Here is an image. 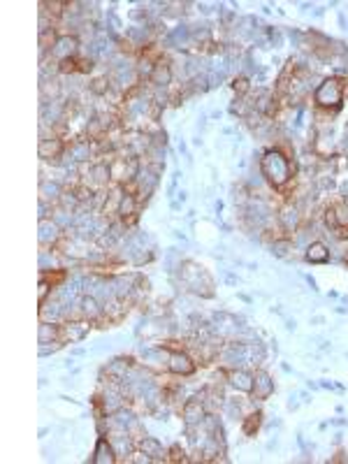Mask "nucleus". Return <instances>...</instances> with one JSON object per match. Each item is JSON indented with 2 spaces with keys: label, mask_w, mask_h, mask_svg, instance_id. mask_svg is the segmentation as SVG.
I'll return each instance as SVG.
<instances>
[{
  "label": "nucleus",
  "mask_w": 348,
  "mask_h": 464,
  "mask_svg": "<svg viewBox=\"0 0 348 464\" xmlns=\"http://www.w3.org/2000/svg\"><path fill=\"white\" fill-rule=\"evenodd\" d=\"M75 51H77V38H61V40H56L53 56H61L63 61H68Z\"/></svg>",
  "instance_id": "20e7f679"
},
{
  "label": "nucleus",
  "mask_w": 348,
  "mask_h": 464,
  "mask_svg": "<svg viewBox=\"0 0 348 464\" xmlns=\"http://www.w3.org/2000/svg\"><path fill=\"white\" fill-rule=\"evenodd\" d=\"M61 151H63V144L58 139H53V142L44 139V142L40 144V156H42V158H51V156H56V153H61Z\"/></svg>",
  "instance_id": "1a4fd4ad"
},
{
  "label": "nucleus",
  "mask_w": 348,
  "mask_h": 464,
  "mask_svg": "<svg viewBox=\"0 0 348 464\" xmlns=\"http://www.w3.org/2000/svg\"><path fill=\"white\" fill-rule=\"evenodd\" d=\"M170 369H172L174 374H190L195 369V365H193V360H190L186 353H172V358H170Z\"/></svg>",
  "instance_id": "7ed1b4c3"
},
{
  "label": "nucleus",
  "mask_w": 348,
  "mask_h": 464,
  "mask_svg": "<svg viewBox=\"0 0 348 464\" xmlns=\"http://www.w3.org/2000/svg\"><path fill=\"white\" fill-rule=\"evenodd\" d=\"M306 258H309L311 262H325V260L330 258V253H327V249L320 242H313L309 249H306Z\"/></svg>",
  "instance_id": "0eeeda50"
},
{
  "label": "nucleus",
  "mask_w": 348,
  "mask_h": 464,
  "mask_svg": "<svg viewBox=\"0 0 348 464\" xmlns=\"http://www.w3.org/2000/svg\"><path fill=\"white\" fill-rule=\"evenodd\" d=\"M341 100H344V84L339 79H327L316 91V102L320 107H330V105L339 107Z\"/></svg>",
  "instance_id": "f03ea898"
},
{
  "label": "nucleus",
  "mask_w": 348,
  "mask_h": 464,
  "mask_svg": "<svg viewBox=\"0 0 348 464\" xmlns=\"http://www.w3.org/2000/svg\"><path fill=\"white\" fill-rule=\"evenodd\" d=\"M202 416H205V409H202V402H200V399H197V402H188L183 406V418H186V422H197V420H202Z\"/></svg>",
  "instance_id": "423d86ee"
},
{
  "label": "nucleus",
  "mask_w": 348,
  "mask_h": 464,
  "mask_svg": "<svg viewBox=\"0 0 348 464\" xmlns=\"http://www.w3.org/2000/svg\"><path fill=\"white\" fill-rule=\"evenodd\" d=\"M151 79H153V84H158V86H165V84H170V79H172V72H170V65H156V70H153Z\"/></svg>",
  "instance_id": "9d476101"
},
{
  "label": "nucleus",
  "mask_w": 348,
  "mask_h": 464,
  "mask_svg": "<svg viewBox=\"0 0 348 464\" xmlns=\"http://www.w3.org/2000/svg\"><path fill=\"white\" fill-rule=\"evenodd\" d=\"M135 207H137V200L132 198V195H123L121 205H119V213L126 218V216H130V213H135Z\"/></svg>",
  "instance_id": "f8f14e48"
},
{
  "label": "nucleus",
  "mask_w": 348,
  "mask_h": 464,
  "mask_svg": "<svg viewBox=\"0 0 348 464\" xmlns=\"http://www.w3.org/2000/svg\"><path fill=\"white\" fill-rule=\"evenodd\" d=\"M82 311L86 318H100V313H102V309H100V304L93 299V297H84L82 299Z\"/></svg>",
  "instance_id": "6e6552de"
},
{
  "label": "nucleus",
  "mask_w": 348,
  "mask_h": 464,
  "mask_svg": "<svg viewBox=\"0 0 348 464\" xmlns=\"http://www.w3.org/2000/svg\"><path fill=\"white\" fill-rule=\"evenodd\" d=\"M235 385L242 390H253V380H251L249 374L239 372V374H235Z\"/></svg>",
  "instance_id": "4468645a"
},
{
  "label": "nucleus",
  "mask_w": 348,
  "mask_h": 464,
  "mask_svg": "<svg viewBox=\"0 0 348 464\" xmlns=\"http://www.w3.org/2000/svg\"><path fill=\"white\" fill-rule=\"evenodd\" d=\"M235 91L246 93L249 91V82H246V79H235Z\"/></svg>",
  "instance_id": "6ab92c4d"
},
{
  "label": "nucleus",
  "mask_w": 348,
  "mask_h": 464,
  "mask_svg": "<svg viewBox=\"0 0 348 464\" xmlns=\"http://www.w3.org/2000/svg\"><path fill=\"white\" fill-rule=\"evenodd\" d=\"M56 335H58V332H56V327L46 325V323L40 327V341H42V343H46L49 339H56Z\"/></svg>",
  "instance_id": "2eb2a0df"
},
{
  "label": "nucleus",
  "mask_w": 348,
  "mask_h": 464,
  "mask_svg": "<svg viewBox=\"0 0 348 464\" xmlns=\"http://www.w3.org/2000/svg\"><path fill=\"white\" fill-rule=\"evenodd\" d=\"M286 249H290V242H274V251H276V255H286Z\"/></svg>",
  "instance_id": "f3484780"
},
{
  "label": "nucleus",
  "mask_w": 348,
  "mask_h": 464,
  "mask_svg": "<svg viewBox=\"0 0 348 464\" xmlns=\"http://www.w3.org/2000/svg\"><path fill=\"white\" fill-rule=\"evenodd\" d=\"M139 448L144 450V455H151V457H163V448L156 439H142L139 441Z\"/></svg>",
  "instance_id": "9b49d317"
},
{
  "label": "nucleus",
  "mask_w": 348,
  "mask_h": 464,
  "mask_svg": "<svg viewBox=\"0 0 348 464\" xmlns=\"http://www.w3.org/2000/svg\"><path fill=\"white\" fill-rule=\"evenodd\" d=\"M116 450H114L112 443H107V439H100L98 441V450H95V457L93 462H114L116 460Z\"/></svg>",
  "instance_id": "39448f33"
},
{
  "label": "nucleus",
  "mask_w": 348,
  "mask_h": 464,
  "mask_svg": "<svg viewBox=\"0 0 348 464\" xmlns=\"http://www.w3.org/2000/svg\"><path fill=\"white\" fill-rule=\"evenodd\" d=\"M281 221H283L286 230H293V228L297 225V221H300V213H297V209H293V207H288L286 211H283V216H281Z\"/></svg>",
  "instance_id": "ddd939ff"
},
{
  "label": "nucleus",
  "mask_w": 348,
  "mask_h": 464,
  "mask_svg": "<svg viewBox=\"0 0 348 464\" xmlns=\"http://www.w3.org/2000/svg\"><path fill=\"white\" fill-rule=\"evenodd\" d=\"M262 169H265V174L269 181H274L276 186H281V183L288 181V174H290V165H288V160L281 156V153L276 151H269L267 153V158L262 160Z\"/></svg>",
  "instance_id": "f257e3e1"
},
{
  "label": "nucleus",
  "mask_w": 348,
  "mask_h": 464,
  "mask_svg": "<svg viewBox=\"0 0 348 464\" xmlns=\"http://www.w3.org/2000/svg\"><path fill=\"white\" fill-rule=\"evenodd\" d=\"M258 425H260V416H251L249 422H246V427H244V429H246V434H251V432H253V427L258 429Z\"/></svg>",
  "instance_id": "a211bd4d"
},
{
  "label": "nucleus",
  "mask_w": 348,
  "mask_h": 464,
  "mask_svg": "<svg viewBox=\"0 0 348 464\" xmlns=\"http://www.w3.org/2000/svg\"><path fill=\"white\" fill-rule=\"evenodd\" d=\"M93 179L100 183H105L107 179H109V168H105V165H98V168H93Z\"/></svg>",
  "instance_id": "dca6fc26"
}]
</instances>
